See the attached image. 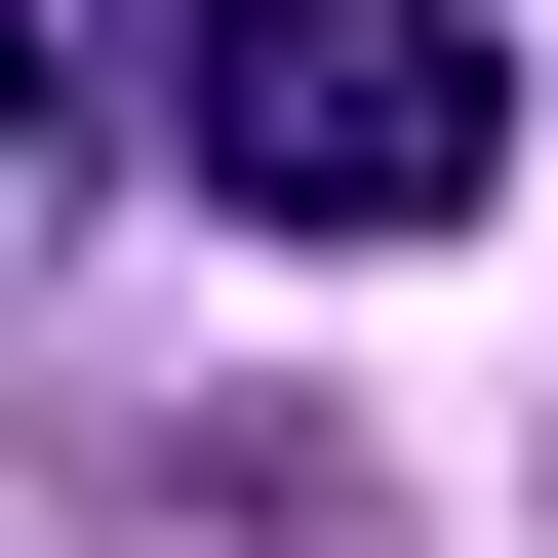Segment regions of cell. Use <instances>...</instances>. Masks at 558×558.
<instances>
[{"label": "cell", "instance_id": "2", "mask_svg": "<svg viewBox=\"0 0 558 558\" xmlns=\"http://www.w3.org/2000/svg\"><path fill=\"white\" fill-rule=\"evenodd\" d=\"M0 120H40V0H0Z\"/></svg>", "mask_w": 558, "mask_h": 558}, {"label": "cell", "instance_id": "1", "mask_svg": "<svg viewBox=\"0 0 558 558\" xmlns=\"http://www.w3.org/2000/svg\"><path fill=\"white\" fill-rule=\"evenodd\" d=\"M160 160L240 199V240H478V199H519V40H478V0H199Z\"/></svg>", "mask_w": 558, "mask_h": 558}]
</instances>
